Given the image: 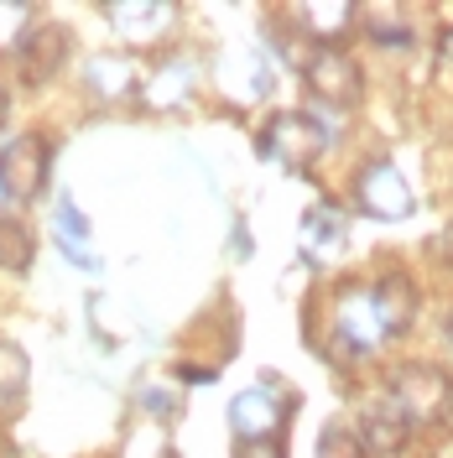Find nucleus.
Segmentation results:
<instances>
[{
	"mask_svg": "<svg viewBox=\"0 0 453 458\" xmlns=\"http://www.w3.org/2000/svg\"><path fill=\"white\" fill-rule=\"evenodd\" d=\"M417 318V292L406 276H380L375 286H349L334 297V354L360 360L370 349H380L386 339H401Z\"/></svg>",
	"mask_w": 453,
	"mask_h": 458,
	"instance_id": "f257e3e1",
	"label": "nucleus"
},
{
	"mask_svg": "<svg viewBox=\"0 0 453 458\" xmlns=\"http://www.w3.org/2000/svg\"><path fill=\"white\" fill-rule=\"evenodd\" d=\"M386 401L397 406L412 428H443L453 417V375L443 365H427V360H412L391 375L386 386Z\"/></svg>",
	"mask_w": 453,
	"mask_h": 458,
	"instance_id": "f03ea898",
	"label": "nucleus"
},
{
	"mask_svg": "<svg viewBox=\"0 0 453 458\" xmlns=\"http://www.w3.org/2000/svg\"><path fill=\"white\" fill-rule=\"evenodd\" d=\"M329 146V125L312 120L308 110H286V114H271L266 131H261V157H271L277 167L286 172H308Z\"/></svg>",
	"mask_w": 453,
	"mask_h": 458,
	"instance_id": "7ed1b4c3",
	"label": "nucleus"
},
{
	"mask_svg": "<svg viewBox=\"0 0 453 458\" xmlns=\"http://www.w3.org/2000/svg\"><path fill=\"white\" fill-rule=\"evenodd\" d=\"M303 84H308L312 99H323L334 110H355L360 94H365V73L344 47H312L303 57Z\"/></svg>",
	"mask_w": 453,
	"mask_h": 458,
	"instance_id": "20e7f679",
	"label": "nucleus"
},
{
	"mask_svg": "<svg viewBox=\"0 0 453 458\" xmlns=\"http://www.w3.org/2000/svg\"><path fill=\"white\" fill-rule=\"evenodd\" d=\"M286 406L292 401L277 386H251V391H240V396L229 401V428H235V437L245 448H277L286 417H292Z\"/></svg>",
	"mask_w": 453,
	"mask_h": 458,
	"instance_id": "39448f33",
	"label": "nucleus"
},
{
	"mask_svg": "<svg viewBox=\"0 0 453 458\" xmlns=\"http://www.w3.org/2000/svg\"><path fill=\"white\" fill-rule=\"evenodd\" d=\"M47 177H53V146L42 136H16L0 151V182L11 203H31L47 188Z\"/></svg>",
	"mask_w": 453,
	"mask_h": 458,
	"instance_id": "423d86ee",
	"label": "nucleus"
},
{
	"mask_svg": "<svg viewBox=\"0 0 453 458\" xmlns=\"http://www.w3.org/2000/svg\"><path fill=\"white\" fill-rule=\"evenodd\" d=\"M355 203L365 208L370 219H386V225H397V219H406V214L417 208L406 177H401V167L386 162V157H375V162L355 177Z\"/></svg>",
	"mask_w": 453,
	"mask_h": 458,
	"instance_id": "0eeeda50",
	"label": "nucleus"
},
{
	"mask_svg": "<svg viewBox=\"0 0 453 458\" xmlns=\"http://www.w3.org/2000/svg\"><path fill=\"white\" fill-rule=\"evenodd\" d=\"M16 63H21V79H27V84H47L57 68L68 63V31L53 27V21H47V27H37L27 37V47L16 53Z\"/></svg>",
	"mask_w": 453,
	"mask_h": 458,
	"instance_id": "6e6552de",
	"label": "nucleus"
},
{
	"mask_svg": "<svg viewBox=\"0 0 453 458\" xmlns=\"http://www.w3.org/2000/svg\"><path fill=\"white\" fill-rule=\"evenodd\" d=\"M406 437H412V422L401 417L391 401H370L365 406V428H360V443H365V454H380L391 458L406 448Z\"/></svg>",
	"mask_w": 453,
	"mask_h": 458,
	"instance_id": "1a4fd4ad",
	"label": "nucleus"
},
{
	"mask_svg": "<svg viewBox=\"0 0 453 458\" xmlns=\"http://www.w3.org/2000/svg\"><path fill=\"white\" fill-rule=\"evenodd\" d=\"M292 21L308 31L318 47H339V37L360 21V11H355V5H297Z\"/></svg>",
	"mask_w": 453,
	"mask_h": 458,
	"instance_id": "9d476101",
	"label": "nucleus"
},
{
	"mask_svg": "<svg viewBox=\"0 0 453 458\" xmlns=\"http://www.w3.org/2000/svg\"><path fill=\"white\" fill-rule=\"evenodd\" d=\"M105 16H110L131 42H151V37H162V27H172L177 11H172V5H141V0H131V5H105Z\"/></svg>",
	"mask_w": 453,
	"mask_h": 458,
	"instance_id": "9b49d317",
	"label": "nucleus"
},
{
	"mask_svg": "<svg viewBox=\"0 0 453 458\" xmlns=\"http://www.w3.org/2000/svg\"><path fill=\"white\" fill-rule=\"evenodd\" d=\"M303 240H308V256L312 260L344 250V214H339V208H312L308 219H303Z\"/></svg>",
	"mask_w": 453,
	"mask_h": 458,
	"instance_id": "f8f14e48",
	"label": "nucleus"
},
{
	"mask_svg": "<svg viewBox=\"0 0 453 458\" xmlns=\"http://www.w3.org/2000/svg\"><path fill=\"white\" fill-rule=\"evenodd\" d=\"M57 245H63V256L73 260V266H89V271L99 266L94 250H89V225L73 203H57Z\"/></svg>",
	"mask_w": 453,
	"mask_h": 458,
	"instance_id": "ddd939ff",
	"label": "nucleus"
},
{
	"mask_svg": "<svg viewBox=\"0 0 453 458\" xmlns=\"http://www.w3.org/2000/svg\"><path fill=\"white\" fill-rule=\"evenodd\" d=\"M89 89L105 94V99L131 94V89H136V68H131L125 57H94V63H89Z\"/></svg>",
	"mask_w": 453,
	"mask_h": 458,
	"instance_id": "4468645a",
	"label": "nucleus"
},
{
	"mask_svg": "<svg viewBox=\"0 0 453 458\" xmlns=\"http://www.w3.org/2000/svg\"><path fill=\"white\" fill-rule=\"evenodd\" d=\"M365 27H370V42H375V47H406V42L417 37L412 21H406V11H397V5L365 11Z\"/></svg>",
	"mask_w": 453,
	"mask_h": 458,
	"instance_id": "2eb2a0df",
	"label": "nucleus"
},
{
	"mask_svg": "<svg viewBox=\"0 0 453 458\" xmlns=\"http://www.w3.org/2000/svg\"><path fill=\"white\" fill-rule=\"evenodd\" d=\"M31 31H37V11L21 0H0V53H21Z\"/></svg>",
	"mask_w": 453,
	"mask_h": 458,
	"instance_id": "dca6fc26",
	"label": "nucleus"
},
{
	"mask_svg": "<svg viewBox=\"0 0 453 458\" xmlns=\"http://www.w3.org/2000/svg\"><path fill=\"white\" fill-rule=\"evenodd\" d=\"M31 256H37V240H31V229L27 225H16V219H0V266L5 271H27Z\"/></svg>",
	"mask_w": 453,
	"mask_h": 458,
	"instance_id": "f3484780",
	"label": "nucleus"
},
{
	"mask_svg": "<svg viewBox=\"0 0 453 458\" xmlns=\"http://www.w3.org/2000/svg\"><path fill=\"white\" fill-rule=\"evenodd\" d=\"M318 458H365V443H360V432L329 422V428L318 432Z\"/></svg>",
	"mask_w": 453,
	"mask_h": 458,
	"instance_id": "a211bd4d",
	"label": "nucleus"
},
{
	"mask_svg": "<svg viewBox=\"0 0 453 458\" xmlns=\"http://www.w3.org/2000/svg\"><path fill=\"white\" fill-rule=\"evenodd\" d=\"M21 386H27V354H21L16 344L0 339V401L21 396Z\"/></svg>",
	"mask_w": 453,
	"mask_h": 458,
	"instance_id": "6ab92c4d",
	"label": "nucleus"
},
{
	"mask_svg": "<svg viewBox=\"0 0 453 458\" xmlns=\"http://www.w3.org/2000/svg\"><path fill=\"white\" fill-rule=\"evenodd\" d=\"M438 256L453 266V229H443V234H438Z\"/></svg>",
	"mask_w": 453,
	"mask_h": 458,
	"instance_id": "aec40b11",
	"label": "nucleus"
},
{
	"mask_svg": "<svg viewBox=\"0 0 453 458\" xmlns=\"http://www.w3.org/2000/svg\"><path fill=\"white\" fill-rule=\"evenodd\" d=\"M5 114H11V94H5V84H0V125H5Z\"/></svg>",
	"mask_w": 453,
	"mask_h": 458,
	"instance_id": "412c9836",
	"label": "nucleus"
},
{
	"mask_svg": "<svg viewBox=\"0 0 453 458\" xmlns=\"http://www.w3.org/2000/svg\"><path fill=\"white\" fill-rule=\"evenodd\" d=\"M443 57H449V63H453V27L443 31Z\"/></svg>",
	"mask_w": 453,
	"mask_h": 458,
	"instance_id": "4be33fe9",
	"label": "nucleus"
},
{
	"mask_svg": "<svg viewBox=\"0 0 453 458\" xmlns=\"http://www.w3.org/2000/svg\"><path fill=\"white\" fill-rule=\"evenodd\" d=\"M245 458H277V448H251Z\"/></svg>",
	"mask_w": 453,
	"mask_h": 458,
	"instance_id": "5701e85b",
	"label": "nucleus"
},
{
	"mask_svg": "<svg viewBox=\"0 0 453 458\" xmlns=\"http://www.w3.org/2000/svg\"><path fill=\"white\" fill-rule=\"evenodd\" d=\"M449 344H453V318H449Z\"/></svg>",
	"mask_w": 453,
	"mask_h": 458,
	"instance_id": "b1692460",
	"label": "nucleus"
},
{
	"mask_svg": "<svg viewBox=\"0 0 453 458\" xmlns=\"http://www.w3.org/2000/svg\"><path fill=\"white\" fill-rule=\"evenodd\" d=\"M0 203H5V182H0Z\"/></svg>",
	"mask_w": 453,
	"mask_h": 458,
	"instance_id": "393cba45",
	"label": "nucleus"
}]
</instances>
